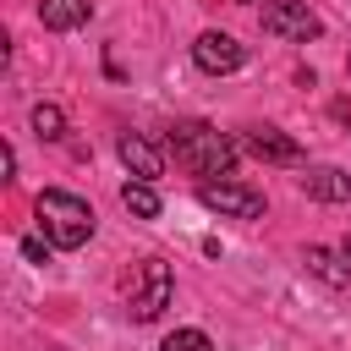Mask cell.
<instances>
[{
  "instance_id": "14",
  "label": "cell",
  "mask_w": 351,
  "mask_h": 351,
  "mask_svg": "<svg viewBox=\"0 0 351 351\" xmlns=\"http://www.w3.org/2000/svg\"><path fill=\"white\" fill-rule=\"evenodd\" d=\"M159 351H214V340H208L203 329H170Z\"/></svg>"
},
{
  "instance_id": "16",
  "label": "cell",
  "mask_w": 351,
  "mask_h": 351,
  "mask_svg": "<svg viewBox=\"0 0 351 351\" xmlns=\"http://www.w3.org/2000/svg\"><path fill=\"white\" fill-rule=\"evenodd\" d=\"M0 170H5V181H11V176H16V148H11V143H5V148H0Z\"/></svg>"
},
{
  "instance_id": "17",
  "label": "cell",
  "mask_w": 351,
  "mask_h": 351,
  "mask_svg": "<svg viewBox=\"0 0 351 351\" xmlns=\"http://www.w3.org/2000/svg\"><path fill=\"white\" fill-rule=\"evenodd\" d=\"M340 252H346V258H351V236H346V247H340Z\"/></svg>"
},
{
  "instance_id": "6",
  "label": "cell",
  "mask_w": 351,
  "mask_h": 351,
  "mask_svg": "<svg viewBox=\"0 0 351 351\" xmlns=\"http://www.w3.org/2000/svg\"><path fill=\"white\" fill-rule=\"evenodd\" d=\"M192 60L208 71V77H230V71H241V60H247V49L230 38V33H219V27H208V33H197V44H192Z\"/></svg>"
},
{
  "instance_id": "10",
  "label": "cell",
  "mask_w": 351,
  "mask_h": 351,
  "mask_svg": "<svg viewBox=\"0 0 351 351\" xmlns=\"http://www.w3.org/2000/svg\"><path fill=\"white\" fill-rule=\"evenodd\" d=\"M302 263H307V274H313V280H324L329 291H346V285H351V258H346V252H335V247H307V252H302Z\"/></svg>"
},
{
  "instance_id": "9",
  "label": "cell",
  "mask_w": 351,
  "mask_h": 351,
  "mask_svg": "<svg viewBox=\"0 0 351 351\" xmlns=\"http://www.w3.org/2000/svg\"><path fill=\"white\" fill-rule=\"evenodd\" d=\"M302 192H307L313 203H346V197H351V176L335 170V165H307Z\"/></svg>"
},
{
  "instance_id": "11",
  "label": "cell",
  "mask_w": 351,
  "mask_h": 351,
  "mask_svg": "<svg viewBox=\"0 0 351 351\" xmlns=\"http://www.w3.org/2000/svg\"><path fill=\"white\" fill-rule=\"evenodd\" d=\"M88 16H93L88 0H38V22H44L49 33H71V27H82Z\"/></svg>"
},
{
  "instance_id": "4",
  "label": "cell",
  "mask_w": 351,
  "mask_h": 351,
  "mask_svg": "<svg viewBox=\"0 0 351 351\" xmlns=\"http://www.w3.org/2000/svg\"><path fill=\"white\" fill-rule=\"evenodd\" d=\"M197 203L214 208V214H230V219H258L263 214V192L247 186V181H203Z\"/></svg>"
},
{
  "instance_id": "7",
  "label": "cell",
  "mask_w": 351,
  "mask_h": 351,
  "mask_svg": "<svg viewBox=\"0 0 351 351\" xmlns=\"http://www.w3.org/2000/svg\"><path fill=\"white\" fill-rule=\"evenodd\" d=\"M241 154H252V159H263V165H302V159H307L302 143L285 137L280 126H247V132H241Z\"/></svg>"
},
{
  "instance_id": "13",
  "label": "cell",
  "mask_w": 351,
  "mask_h": 351,
  "mask_svg": "<svg viewBox=\"0 0 351 351\" xmlns=\"http://www.w3.org/2000/svg\"><path fill=\"white\" fill-rule=\"evenodd\" d=\"M33 132H38V137H49V143H55V137H66V115H60L55 104H33Z\"/></svg>"
},
{
  "instance_id": "1",
  "label": "cell",
  "mask_w": 351,
  "mask_h": 351,
  "mask_svg": "<svg viewBox=\"0 0 351 351\" xmlns=\"http://www.w3.org/2000/svg\"><path fill=\"white\" fill-rule=\"evenodd\" d=\"M165 148L176 154L181 170H192V176H203V181H230L236 154H241V143H230V137H225L219 126H208V121H176V126L165 132Z\"/></svg>"
},
{
  "instance_id": "15",
  "label": "cell",
  "mask_w": 351,
  "mask_h": 351,
  "mask_svg": "<svg viewBox=\"0 0 351 351\" xmlns=\"http://www.w3.org/2000/svg\"><path fill=\"white\" fill-rule=\"evenodd\" d=\"M22 258L27 263H49V236H22Z\"/></svg>"
},
{
  "instance_id": "2",
  "label": "cell",
  "mask_w": 351,
  "mask_h": 351,
  "mask_svg": "<svg viewBox=\"0 0 351 351\" xmlns=\"http://www.w3.org/2000/svg\"><path fill=\"white\" fill-rule=\"evenodd\" d=\"M33 214H38V230L49 236V247H82L88 236H93V208L77 197V192H60V186H44L38 192V203H33Z\"/></svg>"
},
{
  "instance_id": "5",
  "label": "cell",
  "mask_w": 351,
  "mask_h": 351,
  "mask_svg": "<svg viewBox=\"0 0 351 351\" xmlns=\"http://www.w3.org/2000/svg\"><path fill=\"white\" fill-rule=\"evenodd\" d=\"M263 33L307 44V38H318V33H324V22L307 11V0H263Z\"/></svg>"
},
{
  "instance_id": "12",
  "label": "cell",
  "mask_w": 351,
  "mask_h": 351,
  "mask_svg": "<svg viewBox=\"0 0 351 351\" xmlns=\"http://www.w3.org/2000/svg\"><path fill=\"white\" fill-rule=\"evenodd\" d=\"M121 203H126L132 219H159V192H154V181H126V186H121Z\"/></svg>"
},
{
  "instance_id": "3",
  "label": "cell",
  "mask_w": 351,
  "mask_h": 351,
  "mask_svg": "<svg viewBox=\"0 0 351 351\" xmlns=\"http://www.w3.org/2000/svg\"><path fill=\"white\" fill-rule=\"evenodd\" d=\"M170 296H176L170 263H165V258H143V269H137V280H132V291H126V313H132L137 324H154V318L170 307Z\"/></svg>"
},
{
  "instance_id": "18",
  "label": "cell",
  "mask_w": 351,
  "mask_h": 351,
  "mask_svg": "<svg viewBox=\"0 0 351 351\" xmlns=\"http://www.w3.org/2000/svg\"><path fill=\"white\" fill-rule=\"evenodd\" d=\"M236 5H252V0H236Z\"/></svg>"
},
{
  "instance_id": "8",
  "label": "cell",
  "mask_w": 351,
  "mask_h": 351,
  "mask_svg": "<svg viewBox=\"0 0 351 351\" xmlns=\"http://www.w3.org/2000/svg\"><path fill=\"white\" fill-rule=\"evenodd\" d=\"M115 154H121V165L132 170V181H159V170H165L159 148H154L143 132H121V137H115Z\"/></svg>"
}]
</instances>
